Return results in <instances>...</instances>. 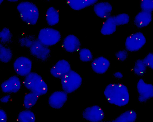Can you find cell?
I'll return each instance as SVG.
<instances>
[{"label":"cell","mask_w":153,"mask_h":122,"mask_svg":"<svg viewBox=\"0 0 153 122\" xmlns=\"http://www.w3.org/2000/svg\"><path fill=\"white\" fill-rule=\"evenodd\" d=\"M104 93L109 103L119 106L126 105L129 101L128 89L123 84H109L105 87Z\"/></svg>","instance_id":"1"},{"label":"cell","mask_w":153,"mask_h":122,"mask_svg":"<svg viewBox=\"0 0 153 122\" xmlns=\"http://www.w3.org/2000/svg\"><path fill=\"white\" fill-rule=\"evenodd\" d=\"M17 9L23 21L31 25L36 23L39 17V11L34 4L28 1L22 2L18 4Z\"/></svg>","instance_id":"2"},{"label":"cell","mask_w":153,"mask_h":122,"mask_svg":"<svg viewBox=\"0 0 153 122\" xmlns=\"http://www.w3.org/2000/svg\"><path fill=\"white\" fill-rule=\"evenodd\" d=\"M24 83L28 89L39 96L44 95L47 92V84L42 77L37 73L30 72L26 75Z\"/></svg>","instance_id":"3"},{"label":"cell","mask_w":153,"mask_h":122,"mask_svg":"<svg viewBox=\"0 0 153 122\" xmlns=\"http://www.w3.org/2000/svg\"><path fill=\"white\" fill-rule=\"evenodd\" d=\"M60 78L62 89L68 93L77 90L82 82L81 76L76 72L71 70Z\"/></svg>","instance_id":"4"},{"label":"cell","mask_w":153,"mask_h":122,"mask_svg":"<svg viewBox=\"0 0 153 122\" xmlns=\"http://www.w3.org/2000/svg\"><path fill=\"white\" fill-rule=\"evenodd\" d=\"M61 35L57 30L47 27L41 29L38 35V40L46 46L53 45L60 40Z\"/></svg>","instance_id":"5"},{"label":"cell","mask_w":153,"mask_h":122,"mask_svg":"<svg viewBox=\"0 0 153 122\" xmlns=\"http://www.w3.org/2000/svg\"><path fill=\"white\" fill-rule=\"evenodd\" d=\"M146 41V38L143 34L140 32H137L127 38L125 42V47L129 51H137L144 45Z\"/></svg>","instance_id":"6"},{"label":"cell","mask_w":153,"mask_h":122,"mask_svg":"<svg viewBox=\"0 0 153 122\" xmlns=\"http://www.w3.org/2000/svg\"><path fill=\"white\" fill-rule=\"evenodd\" d=\"M13 66L17 74L21 76H26L31 71L32 62L27 57L20 56L15 60Z\"/></svg>","instance_id":"7"},{"label":"cell","mask_w":153,"mask_h":122,"mask_svg":"<svg viewBox=\"0 0 153 122\" xmlns=\"http://www.w3.org/2000/svg\"><path fill=\"white\" fill-rule=\"evenodd\" d=\"M137 89L139 94L138 99L141 102H145L153 97V86L152 84L146 83L140 79L137 84Z\"/></svg>","instance_id":"8"},{"label":"cell","mask_w":153,"mask_h":122,"mask_svg":"<svg viewBox=\"0 0 153 122\" xmlns=\"http://www.w3.org/2000/svg\"><path fill=\"white\" fill-rule=\"evenodd\" d=\"M84 118L91 122H99L104 118V113L99 106L94 105L86 108L82 113Z\"/></svg>","instance_id":"9"},{"label":"cell","mask_w":153,"mask_h":122,"mask_svg":"<svg viewBox=\"0 0 153 122\" xmlns=\"http://www.w3.org/2000/svg\"><path fill=\"white\" fill-rule=\"evenodd\" d=\"M30 50L32 55L43 61L48 58L50 52V50L38 40H34Z\"/></svg>","instance_id":"10"},{"label":"cell","mask_w":153,"mask_h":122,"mask_svg":"<svg viewBox=\"0 0 153 122\" xmlns=\"http://www.w3.org/2000/svg\"><path fill=\"white\" fill-rule=\"evenodd\" d=\"M71 70V66L67 61L62 59L58 61L50 70L51 74L56 78H60Z\"/></svg>","instance_id":"11"},{"label":"cell","mask_w":153,"mask_h":122,"mask_svg":"<svg viewBox=\"0 0 153 122\" xmlns=\"http://www.w3.org/2000/svg\"><path fill=\"white\" fill-rule=\"evenodd\" d=\"M21 86L19 78L13 76L3 82L1 85V88L4 93H16L20 89Z\"/></svg>","instance_id":"12"},{"label":"cell","mask_w":153,"mask_h":122,"mask_svg":"<svg viewBox=\"0 0 153 122\" xmlns=\"http://www.w3.org/2000/svg\"><path fill=\"white\" fill-rule=\"evenodd\" d=\"M67 99L65 92L57 91L53 92L49 97L48 103L51 107L55 109L62 108Z\"/></svg>","instance_id":"13"},{"label":"cell","mask_w":153,"mask_h":122,"mask_svg":"<svg viewBox=\"0 0 153 122\" xmlns=\"http://www.w3.org/2000/svg\"><path fill=\"white\" fill-rule=\"evenodd\" d=\"M110 65L109 60L102 56L94 59L91 64L93 70L95 72L99 74L105 73L108 70Z\"/></svg>","instance_id":"14"},{"label":"cell","mask_w":153,"mask_h":122,"mask_svg":"<svg viewBox=\"0 0 153 122\" xmlns=\"http://www.w3.org/2000/svg\"><path fill=\"white\" fill-rule=\"evenodd\" d=\"M81 44L78 38L73 35H69L64 39L63 46L65 50L70 52L78 51Z\"/></svg>","instance_id":"15"},{"label":"cell","mask_w":153,"mask_h":122,"mask_svg":"<svg viewBox=\"0 0 153 122\" xmlns=\"http://www.w3.org/2000/svg\"><path fill=\"white\" fill-rule=\"evenodd\" d=\"M112 9L111 5L106 2L97 3L94 7V10L95 14L97 16L102 18H107L109 17Z\"/></svg>","instance_id":"16"},{"label":"cell","mask_w":153,"mask_h":122,"mask_svg":"<svg viewBox=\"0 0 153 122\" xmlns=\"http://www.w3.org/2000/svg\"><path fill=\"white\" fill-rule=\"evenodd\" d=\"M152 20L151 12L143 10L136 16L134 22L137 27L141 28L149 24Z\"/></svg>","instance_id":"17"},{"label":"cell","mask_w":153,"mask_h":122,"mask_svg":"<svg viewBox=\"0 0 153 122\" xmlns=\"http://www.w3.org/2000/svg\"><path fill=\"white\" fill-rule=\"evenodd\" d=\"M69 6L75 10H79L92 5L98 0H66Z\"/></svg>","instance_id":"18"},{"label":"cell","mask_w":153,"mask_h":122,"mask_svg":"<svg viewBox=\"0 0 153 122\" xmlns=\"http://www.w3.org/2000/svg\"><path fill=\"white\" fill-rule=\"evenodd\" d=\"M116 27L114 16H109L103 24L101 29V32L104 35L112 34L115 31Z\"/></svg>","instance_id":"19"},{"label":"cell","mask_w":153,"mask_h":122,"mask_svg":"<svg viewBox=\"0 0 153 122\" xmlns=\"http://www.w3.org/2000/svg\"><path fill=\"white\" fill-rule=\"evenodd\" d=\"M46 19L48 24L54 26L59 21V15L58 11L53 7H49L46 12Z\"/></svg>","instance_id":"20"},{"label":"cell","mask_w":153,"mask_h":122,"mask_svg":"<svg viewBox=\"0 0 153 122\" xmlns=\"http://www.w3.org/2000/svg\"><path fill=\"white\" fill-rule=\"evenodd\" d=\"M137 118V114L134 111L130 112L126 111L120 115L115 120L112 121L115 122H133L135 121Z\"/></svg>","instance_id":"21"},{"label":"cell","mask_w":153,"mask_h":122,"mask_svg":"<svg viewBox=\"0 0 153 122\" xmlns=\"http://www.w3.org/2000/svg\"><path fill=\"white\" fill-rule=\"evenodd\" d=\"M39 97L37 95L32 92L26 94L24 100V107L27 109L33 107L36 103Z\"/></svg>","instance_id":"22"},{"label":"cell","mask_w":153,"mask_h":122,"mask_svg":"<svg viewBox=\"0 0 153 122\" xmlns=\"http://www.w3.org/2000/svg\"><path fill=\"white\" fill-rule=\"evenodd\" d=\"M12 53L11 50L4 46L0 43V61L4 63H7L11 59Z\"/></svg>","instance_id":"23"},{"label":"cell","mask_w":153,"mask_h":122,"mask_svg":"<svg viewBox=\"0 0 153 122\" xmlns=\"http://www.w3.org/2000/svg\"><path fill=\"white\" fill-rule=\"evenodd\" d=\"M18 119L22 122H34L35 121V117L34 113L28 110L23 111L19 114Z\"/></svg>","instance_id":"24"},{"label":"cell","mask_w":153,"mask_h":122,"mask_svg":"<svg viewBox=\"0 0 153 122\" xmlns=\"http://www.w3.org/2000/svg\"><path fill=\"white\" fill-rule=\"evenodd\" d=\"M146 66L144 63L143 60L138 59L135 62L133 68L134 72L138 75H142L146 70Z\"/></svg>","instance_id":"25"},{"label":"cell","mask_w":153,"mask_h":122,"mask_svg":"<svg viewBox=\"0 0 153 122\" xmlns=\"http://www.w3.org/2000/svg\"><path fill=\"white\" fill-rule=\"evenodd\" d=\"M12 35L9 29L4 27L0 32V41L1 43L6 44L11 41Z\"/></svg>","instance_id":"26"},{"label":"cell","mask_w":153,"mask_h":122,"mask_svg":"<svg viewBox=\"0 0 153 122\" xmlns=\"http://www.w3.org/2000/svg\"><path fill=\"white\" fill-rule=\"evenodd\" d=\"M114 21L117 26L123 25L127 24L130 18L128 14L123 13L114 16Z\"/></svg>","instance_id":"27"},{"label":"cell","mask_w":153,"mask_h":122,"mask_svg":"<svg viewBox=\"0 0 153 122\" xmlns=\"http://www.w3.org/2000/svg\"><path fill=\"white\" fill-rule=\"evenodd\" d=\"M80 60L83 62H88L93 58V55L91 51L89 49L83 48L81 49L79 52Z\"/></svg>","instance_id":"28"},{"label":"cell","mask_w":153,"mask_h":122,"mask_svg":"<svg viewBox=\"0 0 153 122\" xmlns=\"http://www.w3.org/2000/svg\"><path fill=\"white\" fill-rule=\"evenodd\" d=\"M140 7L143 11L151 12L153 10V0H141Z\"/></svg>","instance_id":"29"},{"label":"cell","mask_w":153,"mask_h":122,"mask_svg":"<svg viewBox=\"0 0 153 122\" xmlns=\"http://www.w3.org/2000/svg\"><path fill=\"white\" fill-rule=\"evenodd\" d=\"M34 41L33 38L30 37H26L21 38L19 39V41L22 46L30 47Z\"/></svg>","instance_id":"30"},{"label":"cell","mask_w":153,"mask_h":122,"mask_svg":"<svg viewBox=\"0 0 153 122\" xmlns=\"http://www.w3.org/2000/svg\"><path fill=\"white\" fill-rule=\"evenodd\" d=\"M146 66H148L152 69H153V55L150 53L143 60Z\"/></svg>","instance_id":"31"},{"label":"cell","mask_w":153,"mask_h":122,"mask_svg":"<svg viewBox=\"0 0 153 122\" xmlns=\"http://www.w3.org/2000/svg\"><path fill=\"white\" fill-rule=\"evenodd\" d=\"M115 55L118 60L123 61L127 58L128 53L126 50H122L118 52Z\"/></svg>","instance_id":"32"},{"label":"cell","mask_w":153,"mask_h":122,"mask_svg":"<svg viewBox=\"0 0 153 122\" xmlns=\"http://www.w3.org/2000/svg\"><path fill=\"white\" fill-rule=\"evenodd\" d=\"M7 117L5 112L2 109H0V122L7 121Z\"/></svg>","instance_id":"33"},{"label":"cell","mask_w":153,"mask_h":122,"mask_svg":"<svg viewBox=\"0 0 153 122\" xmlns=\"http://www.w3.org/2000/svg\"><path fill=\"white\" fill-rule=\"evenodd\" d=\"M10 98V95H7L2 97L0 99V101L3 103H7L9 100Z\"/></svg>","instance_id":"34"},{"label":"cell","mask_w":153,"mask_h":122,"mask_svg":"<svg viewBox=\"0 0 153 122\" xmlns=\"http://www.w3.org/2000/svg\"><path fill=\"white\" fill-rule=\"evenodd\" d=\"M113 75L117 78H121L123 77L122 74L120 72H116L114 73Z\"/></svg>","instance_id":"35"},{"label":"cell","mask_w":153,"mask_h":122,"mask_svg":"<svg viewBox=\"0 0 153 122\" xmlns=\"http://www.w3.org/2000/svg\"><path fill=\"white\" fill-rule=\"evenodd\" d=\"M8 1L10 2H14L18 1L19 0H7Z\"/></svg>","instance_id":"36"},{"label":"cell","mask_w":153,"mask_h":122,"mask_svg":"<svg viewBox=\"0 0 153 122\" xmlns=\"http://www.w3.org/2000/svg\"><path fill=\"white\" fill-rule=\"evenodd\" d=\"M4 0H0V5L1 4V3L3 2Z\"/></svg>","instance_id":"37"}]
</instances>
